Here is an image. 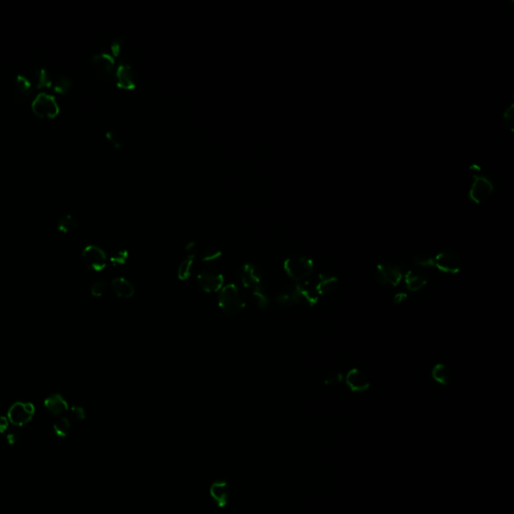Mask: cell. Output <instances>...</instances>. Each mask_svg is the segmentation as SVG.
<instances>
[{
    "mask_svg": "<svg viewBox=\"0 0 514 514\" xmlns=\"http://www.w3.org/2000/svg\"><path fill=\"white\" fill-rule=\"evenodd\" d=\"M247 304V295L244 289L235 283L222 287L218 298L220 309L227 315H237L243 311Z\"/></svg>",
    "mask_w": 514,
    "mask_h": 514,
    "instance_id": "1",
    "label": "cell"
},
{
    "mask_svg": "<svg viewBox=\"0 0 514 514\" xmlns=\"http://www.w3.org/2000/svg\"><path fill=\"white\" fill-rule=\"evenodd\" d=\"M283 268L291 280L302 282L312 275L314 263L307 257L293 255L284 260Z\"/></svg>",
    "mask_w": 514,
    "mask_h": 514,
    "instance_id": "2",
    "label": "cell"
},
{
    "mask_svg": "<svg viewBox=\"0 0 514 514\" xmlns=\"http://www.w3.org/2000/svg\"><path fill=\"white\" fill-rule=\"evenodd\" d=\"M237 279L242 288L250 292L265 290V281L262 270L253 263H244L237 270Z\"/></svg>",
    "mask_w": 514,
    "mask_h": 514,
    "instance_id": "3",
    "label": "cell"
},
{
    "mask_svg": "<svg viewBox=\"0 0 514 514\" xmlns=\"http://www.w3.org/2000/svg\"><path fill=\"white\" fill-rule=\"evenodd\" d=\"M462 265V258L452 249H445L433 255V267H436L446 273H458L461 270Z\"/></svg>",
    "mask_w": 514,
    "mask_h": 514,
    "instance_id": "4",
    "label": "cell"
},
{
    "mask_svg": "<svg viewBox=\"0 0 514 514\" xmlns=\"http://www.w3.org/2000/svg\"><path fill=\"white\" fill-rule=\"evenodd\" d=\"M197 284L199 288L207 293L218 292L224 284L223 274L215 268H205L197 275Z\"/></svg>",
    "mask_w": 514,
    "mask_h": 514,
    "instance_id": "5",
    "label": "cell"
},
{
    "mask_svg": "<svg viewBox=\"0 0 514 514\" xmlns=\"http://www.w3.org/2000/svg\"><path fill=\"white\" fill-rule=\"evenodd\" d=\"M32 112L38 117L42 118H53L58 115L60 108L52 95L43 94H38L32 102Z\"/></svg>",
    "mask_w": 514,
    "mask_h": 514,
    "instance_id": "6",
    "label": "cell"
},
{
    "mask_svg": "<svg viewBox=\"0 0 514 514\" xmlns=\"http://www.w3.org/2000/svg\"><path fill=\"white\" fill-rule=\"evenodd\" d=\"M83 261L85 265L94 271H102L107 265V256L103 249L97 246L89 245L83 251Z\"/></svg>",
    "mask_w": 514,
    "mask_h": 514,
    "instance_id": "7",
    "label": "cell"
},
{
    "mask_svg": "<svg viewBox=\"0 0 514 514\" xmlns=\"http://www.w3.org/2000/svg\"><path fill=\"white\" fill-rule=\"evenodd\" d=\"M493 192V183L485 176H474V181L470 190V197L476 203L487 201Z\"/></svg>",
    "mask_w": 514,
    "mask_h": 514,
    "instance_id": "8",
    "label": "cell"
},
{
    "mask_svg": "<svg viewBox=\"0 0 514 514\" xmlns=\"http://www.w3.org/2000/svg\"><path fill=\"white\" fill-rule=\"evenodd\" d=\"M403 279L400 267L392 263H381L377 268V281L381 285L391 284L396 286Z\"/></svg>",
    "mask_w": 514,
    "mask_h": 514,
    "instance_id": "9",
    "label": "cell"
},
{
    "mask_svg": "<svg viewBox=\"0 0 514 514\" xmlns=\"http://www.w3.org/2000/svg\"><path fill=\"white\" fill-rule=\"evenodd\" d=\"M34 413V407L30 403L17 402L13 404L8 411V418L11 423L23 426L31 420Z\"/></svg>",
    "mask_w": 514,
    "mask_h": 514,
    "instance_id": "10",
    "label": "cell"
},
{
    "mask_svg": "<svg viewBox=\"0 0 514 514\" xmlns=\"http://www.w3.org/2000/svg\"><path fill=\"white\" fill-rule=\"evenodd\" d=\"M346 384L352 392H365L370 386V379L368 374L360 369H351L346 375Z\"/></svg>",
    "mask_w": 514,
    "mask_h": 514,
    "instance_id": "11",
    "label": "cell"
},
{
    "mask_svg": "<svg viewBox=\"0 0 514 514\" xmlns=\"http://www.w3.org/2000/svg\"><path fill=\"white\" fill-rule=\"evenodd\" d=\"M276 302L282 307H291L302 303V296L299 291L298 285L284 286L276 296Z\"/></svg>",
    "mask_w": 514,
    "mask_h": 514,
    "instance_id": "12",
    "label": "cell"
},
{
    "mask_svg": "<svg viewBox=\"0 0 514 514\" xmlns=\"http://www.w3.org/2000/svg\"><path fill=\"white\" fill-rule=\"evenodd\" d=\"M45 406H46L47 411L54 416L62 415L63 413H65L69 409L68 403L66 402V400L58 394H53V395L47 397L46 402H45Z\"/></svg>",
    "mask_w": 514,
    "mask_h": 514,
    "instance_id": "13",
    "label": "cell"
},
{
    "mask_svg": "<svg viewBox=\"0 0 514 514\" xmlns=\"http://www.w3.org/2000/svg\"><path fill=\"white\" fill-rule=\"evenodd\" d=\"M112 288L121 299H130L135 294L133 284L125 278H117L112 281Z\"/></svg>",
    "mask_w": 514,
    "mask_h": 514,
    "instance_id": "14",
    "label": "cell"
},
{
    "mask_svg": "<svg viewBox=\"0 0 514 514\" xmlns=\"http://www.w3.org/2000/svg\"><path fill=\"white\" fill-rule=\"evenodd\" d=\"M117 87L124 90H133L135 88V82L133 80V73L129 66H120L117 70Z\"/></svg>",
    "mask_w": 514,
    "mask_h": 514,
    "instance_id": "15",
    "label": "cell"
},
{
    "mask_svg": "<svg viewBox=\"0 0 514 514\" xmlns=\"http://www.w3.org/2000/svg\"><path fill=\"white\" fill-rule=\"evenodd\" d=\"M94 70L102 75H108L114 68V58L109 54H98L93 58Z\"/></svg>",
    "mask_w": 514,
    "mask_h": 514,
    "instance_id": "16",
    "label": "cell"
},
{
    "mask_svg": "<svg viewBox=\"0 0 514 514\" xmlns=\"http://www.w3.org/2000/svg\"><path fill=\"white\" fill-rule=\"evenodd\" d=\"M405 281L408 289L411 291H418L427 284L425 275L418 270L409 271L405 278Z\"/></svg>",
    "mask_w": 514,
    "mask_h": 514,
    "instance_id": "17",
    "label": "cell"
},
{
    "mask_svg": "<svg viewBox=\"0 0 514 514\" xmlns=\"http://www.w3.org/2000/svg\"><path fill=\"white\" fill-rule=\"evenodd\" d=\"M432 378L440 385L447 386L452 380V373L450 368L444 364H436L432 370Z\"/></svg>",
    "mask_w": 514,
    "mask_h": 514,
    "instance_id": "18",
    "label": "cell"
},
{
    "mask_svg": "<svg viewBox=\"0 0 514 514\" xmlns=\"http://www.w3.org/2000/svg\"><path fill=\"white\" fill-rule=\"evenodd\" d=\"M16 92L19 97L27 98L32 92V84L24 75H17L16 77Z\"/></svg>",
    "mask_w": 514,
    "mask_h": 514,
    "instance_id": "19",
    "label": "cell"
},
{
    "mask_svg": "<svg viewBox=\"0 0 514 514\" xmlns=\"http://www.w3.org/2000/svg\"><path fill=\"white\" fill-rule=\"evenodd\" d=\"M195 254H190L189 256L179 265L178 267V278L180 281H187L192 273V268L194 264Z\"/></svg>",
    "mask_w": 514,
    "mask_h": 514,
    "instance_id": "20",
    "label": "cell"
},
{
    "mask_svg": "<svg viewBox=\"0 0 514 514\" xmlns=\"http://www.w3.org/2000/svg\"><path fill=\"white\" fill-rule=\"evenodd\" d=\"M250 294H251L254 303L259 309L267 310L271 307V300L265 293V290H257V291L250 292Z\"/></svg>",
    "mask_w": 514,
    "mask_h": 514,
    "instance_id": "21",
    "label": "cell"
},
{
    "mask_svg": "<svg viewBox=\"0 0 514 514\" xmlns=\"http://www.w3.org/2000/svg\"><path fill=\"white\" fill-rule=\"evenodd\" d=\"M57 228L60 231L64 233H69L77 228V221L74 217L70 215H66L61 218L57 224Z\"/></svg>",
    "mask_w": 514,
    "mask_h": 514,
    "instance_id": "22",
    "label": "cell"
},
{
    "mask_svg": "<svg viewBox=\"0 0 514 514\" xmlns=\"http://www.w3.org/2000/svg\"><path fill=\"white\" fill-rule=\"evenodd\" d=\"M35 80H36V87L38 89H47L50 88L52 85L51 77L47 72V70L45 69H41L36 72Z\"/></svg>",
    "mask_w": 514,
    "mask_h": 514,
    "instance_id": "23",
    "label": "cell"
},
{
    "mask_svg": "<svg viewBox=\"0 0 514 514\" xmlns=\"http://www.w3.org/2000/svg\"><path fill=\"white\" fill-rule=\"evenodd\" d=\"M71 86H72V83L70 78L66 75H63V76H60L57 78V81L55 82V84L53 86V90H54V92H56L58 94H67L70 91Z\"/></svg>",
    "mask_w": 514,
    "mask_h": 514,
    "instance_id": "24",
    "label": "cell"
},
{
    "mask_svg": "<svg viewBox=\"0 0 514 514\" xmlns=\"http://www.w3.org/2000/svg\"><path fill=\"white\" fill-rule=\"evenodd\" d=\"M70 430V422L68 418H61L54 424V431L60 436H66Z\"/></svg>",
    "mask_w": 514,
    "mask_h": 514,
    "instance_id": "25",
    "label": "cell"
},
{
    "mask_svg": "<svg viewBox=\"0 0 514 514\" xmlns=\"http://www.w3.org/2000/svg\"><path fill=\"white\" fill-rule=\"evenodd\" d=\"M129 257V253L127 250L125 249H118L117 251H115L111 257H110V261L111 263L114 265V266H118V265H123L126 263L127 259Z\"/></svg>",
    "mask_w": 514,
    "mask_h": 514,
    "instance_id": "26",
    "label": "cell"
},
{
    "mask_svg": "<svg viewBox=\"0 0 514 514\" xmlns=\"http://www.w3.org/2000/svg\"><path fill=\"white\" fill-rule=\"evenodd\" d=\"M414 262L422 267H433V255L428 253H419L414 257Z\"/></svg>",
    "mask_w": 514,
    "mask_h": 514,
    "instance_id": "27",
    "label": "cell"
},
{
    "mask_svg": "<svg viewBox=\"0 0 514 514\" xmlns=\"http://www.w3.org/2000/svg\"><path fill=\"white\" fill-rule=\"evenodd\" d=\"M228 489H227V485H225L221 492L219 491V487H218V483H215L213 486H212V489H211V493H212V497H214L215 500L219 501L220 504L223 503V500L226 499L227 497V494H228Z\"/></svg>",
    "mask_w": 514,
    "mask_h": 514,
    "instance_id": "28",
    "label": "cell"
},
{
    "mask_svg": "<svg viewBox=\"0 0 514 514\" xmlns=\"http://www.w3.org/2000/svg\"><path fill=\"white\" fill-rule=\"evenodd\" d=\"M107 288H108V285H107L106 281H96L95 283L93 284V286L91 287L92 295H94L95 298L103 296L105 294V292L107 291Z\"/></svg>",
    "mask_w": 514,
    "mask_h": 514,
    "instance_id": "29",
    "label": "cell"
},
{
    "mask_svg": "<svg viewBox=\"0 0 514 514\" xmlns=\"http://www.w3.org/2000/svg\"><path fill=\"white\" fill-rule=\"evenodd\" d=\"M221 255H222V252L220 250H218L216 248H208L203 253L202 261H204V262L215 261V260L219 259L221 257Z\"/></svg>",
    "mask_w": 514,
    "mask_h": 514,
    "instance_id": "30",
    "label": "cell"
},
{
    "mask_svg": "<svg viewBox=\"0 0 514 514\" xmlns=\"http://www.w3.org/2000/svg\"><path fill=\"white\" fill-rule=\"evenodd\" d=\"M342 380H343V374L341 373H334V374H330L327 377L325 381V384L327 386H333V385L341 383Z\"/></svg>",
    "mask_w": 514,
    "mask_h": 514,
    "instance_id": "31",
    "label": "cell"
},
{
    "mask_svg": "<svg viewBox=\"0 0 514 514\" xmlns=\"http://www.w3.org/2000/svg\"><path fill=\"white\" fill-rule=\"evenodd\" d=\"M70 416L74 420H82L85 418V411L83 410V408L74 406L70 409Z\"/></svg>",
    "mask_w": 514,
    "mask_h": 514,
    "instance_id": "32",
    "label": "cell"
},
{
    "mask_svg": "<svg viewBox=\"0 0 514 514\" xmlns=\"http://www.w3.org/2000/svg\"><path fill=\"white\" fill-rule=\"evenodd\" d=\"M8 427V421L6 418L0 416V433L4 432Z\"/></svg>",
    "mask_w": 514,
    "mask_h": 514,
    "instance_id": "33",
    "label": "cell"
},
{
    "mask_svg": "<svg viewBox=\"0 0 514 514\" xmlns=\"http://www.w3.org/2000/svg\"><path fill=\"white\" fill-rule=\"evenodd\" d=\"M406 298H407L406 293H401V292H400V293H397V294L394 296V302H395V304H400V303H402V302H403Z\"/></svg>",
    "mask_w": 514,
    "mask_h": 514,
    "instance_id": "34",
    "label": "cell"
},
{
    "mask_svg": "<svg viewBox=\"0 0 514 514\" xmlns=\"http://www.w3.org/2000/svg\"><path fill=\"white\" fill-rule=\"evenodd\" d=\"M120 49H121V46H120L118 42H115V43L112 45V51H113V53H114V55H115V56L118 55V53H120Z\"/></svg>",
    "mask_w": 514,
    "mask_h": 514,
    "instance_id": "35",
    "label": "cell"
},
{
    "mask_svg": "<svg viewBox=\"0 0 514 514\" xmlns=\"http://www.w3.org/2000/svg\"><path fill=\"white\" fill-rule=\"evenodd\" d=\"M16 439H17V435H16V433H9V434H8V436H7V440H8L9 442H11V443L16 442Z\"/></svg>",
    "mask_w": 514,
    "mask_h": 514,
    "instance_id": "36",
    "label": "cell"
}]
</instances>
